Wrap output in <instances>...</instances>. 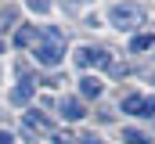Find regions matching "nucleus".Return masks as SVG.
Segmentation results:
<instances>
[{
  "mask_svg": "<svg viewBox=\"0 0 155 144\" xmlns=\"http://www.w3.org/2000/svg\"><path fill=\"white\" fill-rule=\"evenodd\" d=\"M33 54H36V61L43 65V69H54V65H61V58H65L61 33H58V29H47V33H40L36 47H33Z\"/></svg>",
  "mask_w": 155,
  "mask_h": 144,
  "instance_id": "nucleus-1",
  "label": "nucleus"
},
{
  "mask_svg": "<svg viewBox=\"0 0 155 144\" xmlns=\"http://www.w3.org/2000/svg\"><path fill=\"white\" fill-rule=\"evenodd\" d=\"M108 22H112L116 29H126V33H130V29H137V25L144 22V11H141L137 4H116V7L108 11Z\"/></svg>",
  "mask_w": 155,
  "mask_h": 144,
  "instance_id": "nucleus-2",
  "label": "nucleus"
},
{
  "mask_svg": "<svg viewBox=\"0 0 155 144\" xmlns=\"http://www.w3.org/2000/svg\"><path fill=\"white\" fill-rule=\"evenodd\" d=\"M123 112H126V115H144V119H152L155 115V94H130V97H123Z\"/></svg>",
  "mask_w": 155,
  "mask_h": 144,
  "instance_id": "nucleus-3",
  "label": "nucleus"
},
{
  "mask_svg": "<svg viewBox=\"0 0 155 144\" xmlns=\"http://www.w3.org/2000/svg\"><path fill=\"white\" fill-rule=\"evenodd\" d=\"M76 65L79 69H108L112 65V54H105V51H90V47H79L76 51Z\"/></svg>",
  "mask_w": 155,
  "mask_h": 144,
  "instance_id": "nucleus-4",
  "label": "nucleus"
},
{
  "mask_svg": "<svg viewBox=\"0 0 155 144\" xmlns=\"http://www.w3.org/2000/svg\"><path fill=\"white\" fill-rule=\"evenodd\" d=\"M58 112L69 119V123H76V119H83L87 112H83V101L79 97H61V105H58Z\"/></svg>",
  "mask_w": 155,
  "mask_h": 144,
  "instance_id": "nucleus-5",
  "label": "nucleus"
},
{
  "mask_svg": "<svg viewBox=\"0 0 155 144\" xmlns=\"http://www.w3.org/2000/svg\"><path fill=\"white\" fill-rule=\"evenodd\" d=\"M101 90H105V83H101L97 76H83V79H79V94H83L87 101H90V97H101Z\"/></svg>",
  "mask_w": 155,
  "mask_h": 144,
  "instance_id": "nucleus-6",
  "label": "nucleus"
},
{
  "mask_svg": "<svg viewBox=\"0 0 155 144\" xmlns=\"http://www.w3.org/2000/svg\"><path fill=\"white\" fill-rule=\"evenodd\" d=\"M33 90H36L33 83H18V87L11 90V105H25V101L33 97Z\"/></svg>",
  "mask_w": 155,
  "mask_h": 144,
  "instance_id": "nucleus-7",
  "label": "nucleus"
},
{
  "mask_svg": "<svg viewBox=\"0 0 155 144\" xmlns=\"http://www.w3.org/2000/svg\"><path fill=\"white\" fill-rule=\"evenodd\" d=\"M36 40H40V33L33 25H22V29L15 33V43H18V47H29V43H36Z\"/></svg>",
  "mask_w": 155,
  "mask_h": 144,
  "instance_id": "nucleus-8",
  "label": "nucleus"
},
{
  "mask_svg": "<svg viewBox=\"0 0 155 144\" xmlns=\"http://www.w3.org/2000/svg\"><path fill=\"white\" fill-rule=\"evenodd\" d=\"M123 141H126V144H148L152 137H148V133H141V130H123Z\"/></svg>",
  "mask_w": 155,
  "mask_h": 144,
  "instance_id": "nucleus-9",
  "label": "nucleus"
},
{
  "mask_svg": "<svg viewBox=\"0 0 155 144\" xmlns=\"http://www.w3.org/2000/svg\"><path fill=\"white\" fill-rule=\"evenodd\" d=\"M25 126H33V130H47L51 123H47L43 115H36V112H25Z\"/></svg>",
  "mask_w": 155,
  "mask_h": 144,
  "instance_id": "nucleus-10",
  "label": "nucleus"
},
{
  "mask_svg": "<svg viewBox=\"0 0 155 144\" xmlns=\"http://www.w3.org/2000/svg\"><path fill=\"white\" fill-rule=\"evenodd\" d=\"M152 47V36H134V43H130V51H148Z\"/></svg>",
  "mask_w": 155,
  "mask_h": 144,
  "instance_id": "nucleus-11",
  "label": "nucleus"
},
{
  "mask_svg": "<svg viewBox=\"0 0 155 144\" xmlns=\"http://www.w3.org/2000/svg\"><path fill=\"white\" fill-rule=\"evenodd\" d=\"M29 11H36V15H47V11H51V4H47V0H29Z\"/></svg>",
  "mask_w": 155,
  "mask_h": 144,
  "instance_id": "nucleus-12",
  "label": "nucleus"
},
{
  "mask_svg": "<svg viewBox=\"0 0 155 144\" xmlns=\"http://www.w3.org/2000/svg\"><path fill=\"white\" fill-rule=\"evenodd\" d=\"M0 144H15V133H7V130H0Z\"/></svg>",
  "mask_w": 155,
  "mask_h": 144,
  "instance_id": "nucleus-13",
  "label": "nucleus"
},
{
  "mask_svg": "<svg viewBox=\"0 0 155 144\" xmlns=\"http://www.w3.org/2000/svg\"><path fill=\"white\" fill-rule=\"evenodd\" d=\"M79 144H101V141H97V137H83Z\"/></svg>",
  "mask_w": 155,
  "mask_h": 144,
  "instance_id": "nucleus-14",
  "label": "nucleus"
},
{
  "mask_svg": "<svg viewBox=\"0 0 155 144\" xmlns=\"http://www.w3.org/2000/svg\"><path fill=\"white\" fill-rule=\"evenodd\" d=\"M0 51H4V43H0Z\"/></svg>",
  "mask_w": 155,
  "mask_h": 144,
  "instance_id": "nucleus-15",
  "label": "nucleus"
}]
</instances>
